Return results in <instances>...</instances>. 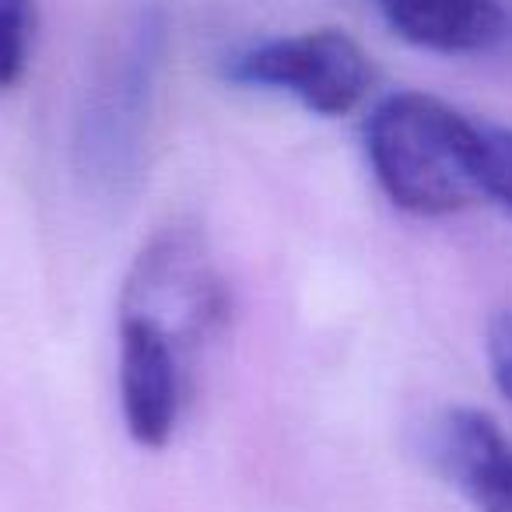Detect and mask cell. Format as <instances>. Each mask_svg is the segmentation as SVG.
<instances>
[{
  "label": "cell",
  "instance_id": "1",
  "mask_svg": "<svg viewBox=\"0 0 512 512\" xmlns=\"http://www.w3.org/2000/svg\"><path fill=\"white\" fill-rule=\"evenodd\" d=\"M165 57L169 18L158 4L134 8L102 39L74 120V172L95 197L123 200L141 186Z\"/></svg>",
  "mask_w": 512,
  "mask_h": 512
},
{
  "label": "cell",
  "instance_id": "2",
  "mask_svg": "<svg viewBox=\"0 0 512 512\" xmlns=\"http://www.w3.org/2000/svg\"><path fill=\"white\" fill-rule=\"evenodd\" d=\"M365 155L383 193L407 214L442 218L484 200L481 120L435 95H386L365 123Z\"/></svg>",
  "mask_w": 512,
  "mask_h": 512
},
{
  "label": "cell",
  "instance_id": "3",
  "mask_svg": "<svg viewBox=\"0 0 512 512\" xmlns=\"http://www.w3.org/2000/svg\"><path fill=\"white\" fill-rule=\"evenodd\" d=\"M120 316L151 323L179 351H190L225 323L228 288L197 228L169 225L151 235L123 281Z\"/></svg>",
  "mask_w": 512,
  "mask_h": 512
},
{
  "label": "cell",
  "instance_id": "4",
  "mask_svg": "<svg viewBox=\"0 0 512 512\" xmlns=\"http://www.w3.org/2000/svg\"><path fill=\"white\" fill-rule=\"evenodd\" d=\"M225 78L242 88L278 92L316 116H348L372 88V60L344 29H309L235 53Z\"/></svg>",
  "mask_w": 512,
  "mask_h": 512
},
{
  "label": "cell",
  "instance_id": "5",
  "mask_svg": "<svg viewBox=\"0 0 512 512\" xmlns=\"http://www.w3.org/2000/svg\"><path fill=\"white\" fill-rule=\"evenodd\" d=\"M120 407L141 449L169 446L183 411V351L130 316H120Z\"/></svg>",
  "mask_w": 512,
  "mask_h": 512
},
{
  "label": "cell",
  "instance_id": "6",
  "mask_svg": "<svg viewBox=\"0 0 512 512\" xmlns=\"http://www.w3.org/2000/svg\"><path fill=\"white\" fill-rule=\"evenodd\" d=\"M432 460L477 512H512V439L491 414L453 407L435 421Z\"/></svg>",
  "mask_w": 512,
  "mask_h": 512
},
{
  "label": "cell",
  "instance_id": "7",
  "mask_svg": "<svg viewBox=\"0 0 512 512\" xmlns=\"http://www.w3.org/2000/svg\"><path fill=\"white\" fill-rule=\"evenodd\" d=\"M376 8L404 43L442 57L488 53L509 36L502 0H376Z\"/></svg>",
  "mask_w": 512,
  "mask_h": 512
},
{
  "label": "cell",
  "instance_id": "8",
  "mask_svg": "<svg viewBox=\"0 0 512 512\" xmlns=\"http://www.w3.org/2000/svg\"><path fill=\"white\" fill-rule=\"evenodd\" d=\"M36 43V0H0V92L25 78Z\"/></svg>",
  "mask_w": 512,
  "mask_h": 512
},
{
  "label": "cell",
  "instance_id": "9",
  "mask_svg": "<svg viewBox=\"0 0 512 512\" xmlns=\"http://www.w3.org/2000/svg\"><path fill=\"white\" fill-rule=\"evenodd\" d=\"M481 186L484 200L512 214V127L481 120Z\"/></svg>",
  "mask_w": 512,
  "mask_h": 512
},
{
  "label": "cell",
  "instance_id": "10",
  "mask_svg": "<svg viewBox=\"0 0 512 512\" xmlns=\"http://www.w3.org/2000/svg\"><path fill=\"white\" fill-rule=\"evenodd\" d=\"M484 351H488L491 379H495V386L502 390V397L512 404V309L491 316Z\"/></svg>",
  "mask_w": 512,
  "mask_h": 512
}]
</instances>
